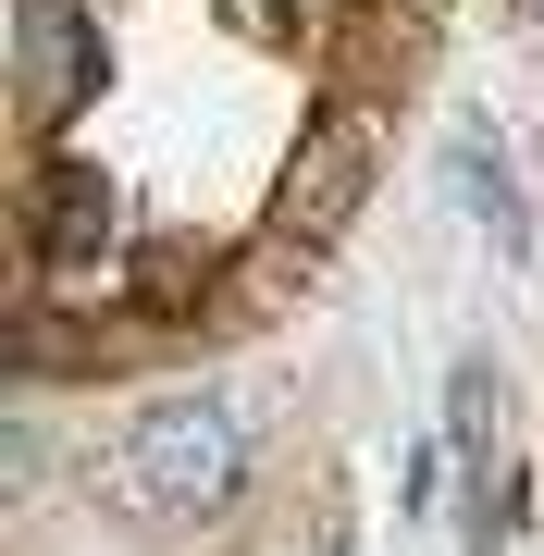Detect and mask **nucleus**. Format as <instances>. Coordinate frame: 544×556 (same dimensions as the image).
Instances as JSON below:
<instances>
[{
    "label": "nucleus",
    "mask_w": 544,
    "mask_h": 556,
    "mask_svg": "<svg viewBox=\"0 0 544 556\" xmlns=\"http://www.w3.org/2000/svg\"><path fill=\"white\" fill-rule=\"evenodd\" d=\"M236 482H248V420L223 408V396H162L137 433L112 445L100 495L124 519H211Z\"/></svg>",
    "instance_id": "obj_1"
},
{
    "label": "nucleus",
    "mask_w": 544,
    "mask_h": 556,
    "mask_svg": "<svg viewBox=\"0 0 544 556\" xmlns=\"http://www.w3.org/2000/svg\"><path fill=\"white\" fill-rule=\"evenodd\" d=\"M371 112H322L298 137V161H284V186H273V236H298V248H334L346 223H359L371 199Z\"/></svg>",
    "instance_id": "obj_2"
},
{
    "label": "nucleus",
    "mask_w": 544,
    "mask_h": 556,
    "mask_svg": "<svg viewBox=\"0 0 544 556\" xmlns=\"http://www.w3.org/2000/svg\"><path fill=\"white\" fill-rule=\"evenodd\" d=\"M87 87H100V25H87L75 0H25V25H13V112L62 124Z\"/></svg>",
    "instance_id": "obj_3"
},
{
    "label": "nucleus",
    "mask_w": 544,
    "mask_h": 556,
    "mask_svg": "<svg viewBox=\"0 0 544 556\" xmlns=\"http://www.w3.org/2000/svg\"><path fill=\"white\" fill-rule=\"evenodd\" d=\"M25 248L50 260H112V186L75 174V161H25Z\"/></svg>",
    "instance_id": "obj_4"
},
{
    "label": "nucleus",
    "mask_w": 544,
    "mask_h": 556,
    "mask_svg": "<svg viewBox=\"0 0 544 556\" xmlns=\"http://www.w3.org/2000/svg\"><path fill=\"white\" fill-rule=\"evenodd\" d=\"M495 420H507V383H495V358H458V383H445V445L495 470Z\"/></svg>",
    "instance_id": "obj_5"
},
{
    "label": "nucleus",
    "mask_w": 544,
    "mask_h": 556,
    "mask_svg": "<svg viewBox=\"0 0 544 556\" xmlns=\"http://www.w3.org/2000/svg\"><path fill=\"white\" fill-rule=\"evenodd\" d=\"M458 199L483 211V236H495V248H520V236H532V211H520V174H507V161H495L483 137H458Z\"/></svg>",
    "instance_id": "obj_6"
},
{
    "label": "nucleus",
    "mask_w": 544,
    "mask_h": 556,
    "mask_svg": "<svg viewBox=\"0 0 544 556\" xmlns=\"http://www.w3.org/2000/svg\"><path fill=\"white\" fill-rule=\"evenodd\" d=\"M298 273H309V248H298V236H261V248H248V273H236V309H284V298H298Z\"/></svg>",
    "instance_id": "obj_7"
}]
</instances>
